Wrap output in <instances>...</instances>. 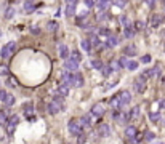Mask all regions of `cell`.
I'll list each match as a JSON object with an SVG mask.
<instances>
[{"label":"cell","mask_w":165,"mask_h":144,"mask_svg":"<svg viewBox=\"0 0 165 144\" xmlns=\"http://www.w3.org/2000/svg\"><path fill=\"white\" fill-rule=\"evenodd\" d=\"M84 85V77L79 72H72L69 74V78H67V87H74V88H80Z\"/></svg>","instance_id":"6da1fadb"},{"label":"cell","mask_w":165,"mask_h":144,"mask_svg":"<svg viewBox=\"0 0 165 144\" xmlns=\"http://www.w3.org/2000/svg\"><path fill=\"white\" fill-rule=\"evenodd\" d=\"M15 50H16V43L15 42H8L6 45H3L2 50H0V56H2V59H8V58L15 53Z\"/></svg>","instance_id":"7a4b0ae2"},{"label":"cell","mask_w":165,"mask_h":144,"mask_svg":"<svg viewBox=\"0 0 165 144\" xmlns=\"http://www.w3.org/2000/svg\"><path fill=\"white\" fill-rule=\"evenodd\" d=\"M67 128H69V133L74 136L80 135L82 131H84V128L80 126V123H79V119H72L69 120V123H67Z\"/></svg>","instance_id":"3957f363"},{"label":"cell","mask_w":165,"mask_h":144,"mask_svg":"<svg viewBox=\"0 0 165 144\" xmlns=\"http://www.w3.org/2000/svg\"><path fill=\"white\" fill-rule=\"evenodd\" d=\"M146 80H147V77L144 74H141L140 77H136L135 83H133L135 91H138V93H144V90H146Z\"/></svg>","instance_id":"277c9868"},{"label":"cell","mask_w":165,"mask_h":144,"mask_svg":"<svg viewBox=\"0 0 165 144\" xmlns=\"http://www.w3.org/2000/svg\"><path fill=\"white\" fill-rule=\"evenodd\" d=\"M18 122H19L18 115H10L8 117V120H6V133H8V135H13L15 126L18 125Z\"/></svg>","instance_id":"5b68a950"},{"label":"cell","mask_w":165,"mask_h":144,"mask_svg":"<svg viewBox=\"0 0 165 144\" xmlns=\"http://www.w3.org/2000/svg\"><path fill=\"white\" fill-rule=\"evenodd\" d=\"M96 133H98V136H101V138H108V136L111 135V126H109L108 123H101V125H98V128H96Z\"/></svg>","instance_id":"8992f818"},{"label":"cell","mask_w":165,"mask_h":144,"mask_svg":"<svg viewBox=\"0 0 165 144\" xmlns=\"http://www.w3.org/2000/svg\"><path fill=\"white\" fill-rule=\"evenodd\" d=\"M64 69H66V71H72V72H77V69H79V63L69 58V59L64 61Z\"/></svg>","instance_id":"52a82bcc"},{"label":"cell","mask_w":165,"mask_h":144,"mask_svg":"<svg viewBox=\"0 0 165 144\" xmlns=\"http://www.w3.org/2000/svg\"><path fill=\"white\" fill-rule=\"evenodd\" d=\"M90 115H96V117H101V115H104V107H103L101 102H98V104H95L93 107H91Z\"/></svg>","instance_id":"ba28073f"},{"label":"cell","mask_w":165,"mask_h":144,"mask_svg":"<svg viewBox=\"0 0 165 144\" xmlns=\"http://www.w3.org/2000/svg\"><path fill=\"white\" fill-rule=\"evenodd\" d=\"M109 106H111L114 111H119L120 107H123V104L120 102V98H119V95H115V96H112L111 98V101H109Z\"/></svg>","instance_id":"9c48e42d"},{"label":"cell","mask_w":165,"mask_h":144,"mask_svg":"<svg viewBox=\"0 0 165 144\" xmlns=\"http://www.w3.org/2000/svg\"><path fill=\"white\" fill-rule=\"evenodd\" d=\"M80 47H82V50L85 51V53H88V54H93L95 51H93V47H91V43H90V40L88 39H84L80 42Z\"/></svg>","instance_id":"30bf717a"},{"label":"cell","mask_w":165,"mask_h":144,"mask_svg":"<svg viewBox=\"0 0 165 144\" xmlns=\"http://www.w3.org/2000/svg\"><path fill=\"white\" fill-rule=\"evenodd\" d=\"M138 50H136L135 45H127L123 47V56H136Z\"/></svg>","instance_id":"8fae6325"},{"label":"cell","mask_w":165,"mask_h":144,"mask_svg":"<svg viewBox=\"0 0 165 144\" xmlns=\"http://www.w3.org/2000/svg\"><path fill=\"white\" fill-rule=\"evenodd\" d=\"M47 111L50 115H56L58 112H59V106L56 104V102H48L47 104Z\"/></svg>","instance_id":"7c38bea8"},{"label":"cell","mask_w":165,"mask_h":144,"mask_svg":"<svg viewBox=\"0 0 165 144\" xmlns=\"http://www.w3.org/2000/svg\"><path fill=\"white\" fill-rule=\"evenodd\" d=\"M58 54H59V58H63V59H67V56H69V50H67V47L64 45V43H61V45L58 47Z\"/></svg>","instance_id":"4fadbf2b"},{"label":"cell","mask_w":165,"mask_h":144,"mask_svg":"<svg viewBox=\"0 0 165 144\" xmlns=\"http://www.w3.org/2000/svg\"><path fill=\"white\" fill-rule=\"evenodd\" d=\"M109 3H111V0H96L95 5H96V8H98L99 11H106V8L109 6Z\"/></svg>","instance_id":"5bb4252c"},{"label":"cell","mask_w":165,"mask_h":144,"mask_svg":"<svg viewBox=\"0 0 165 144\" xmlns=\"http://www.w3.org/2000/svg\"><path fill=\"white\" fill-rule=\"evenodd\" d=\"M136 34V30L133 29V26L130 27H123V39H133Z\"/></svg>","instance_id":"9a60e30c"},{"label":"cell","mask_w":165,"mask_h":144,"mask_svg":"<svg viewBox=\"0 0 165 144\" xmlns=\"http://www.w3.org/2000/svg\"><path fill=\"white\" fill-rule=\"evenodd\" d=\"M119 98H120V102H122V104H128L130 99H132V96H130V93L127 90H123V91L119 93Z\"/></svg>","instance_id":"2e32d148"},{"label":"cell","mask_w":165,"mask_h":144,"mask_svg":"<svg viewBox=\"0 0 165 144\" xmlns=\"http://www.w3.org/2000/svg\"><path fill=\"white\" fill-rule=\"evenodd\" d=\"M106 40H108V43H106L108 47H115V45H119V42H120V39H119V37L111 35V34H109V35L106 37Z\"/></svg>","instance_id":"e0dca14e"},{"label":"cell","mask_w":165,"mask_h":144,"mask_svg":"<svg viewBox=\"0 0 165 144\" xmlns=\"http://www.w3.org/2000/svg\"><path fill=\"white\" fill-rule=\"evenodd\" d=\"M53 102H56L59 106V109H64V96H61L59 93H55V98H53Z\"/></svg>","instance_id":"ac0fdd59"},{"label":"cell","mask_w":165,"mask_h":144,"mask_svg":"<svg viewBox=\"0 0 165 144\" xmlns=\"http://www.w3.org/2000/svg\"><path fill=\"white\" fill-rule=\"evenodd\" d=\"M3 104H5L6 107H11V106L15 104V96L10 95V93H6L5 95V99H3Z\"/></svg>","instance_id":"d6986e66"},{"label":"cell","mask_w":165,"mask_h":144,"mask_svg":"<svg viewBox=\"0 0 165 144\" xmlns=\"http://www.w3.org/2000/svg\"><path fill=\"white\" fill-rule=\"evenodd\" d=\"M135 135H136V128L133 125H128L125 128V136H127V138H133Z\"/></svg>","instance_id":"ffe728a7"},{"label":"cell","mask_w":165,"mask_h":144,"mask_svg":"<svg viewBox=\"0 0 165 144\" xmlns=\"http://www.w3.org/2000/svg\"><path fill=\"white\" fill-rule=\"evenodd\" d=\"M75 6H77V5L67 3V6H66V16H67V18H72V16H74V13H75Z\"/></svg>","instance_id":"44dd1931"},{"label":"cell","mask_w":165,"mask_h":144,"mask_svg":"<svg viewBox=\"0 0 165 144\" xmlns=\"http://www.w3.org/2000/svg\"><path fill=\"white\" fill-rule=\"evenodd\" d=\"M58 93H59L61 96H64V98H66V96L69 95V87H67V85H63V83H61V85H59V88H58Z\"/></svg>","instance_id":"7402d4cb"},{"label":"cell","mask_w":165,"mask_h":144,"mask_svg":"<svg viewBox=\"0 0 165 144\" xmlns=\"http://www.w3.org/2000/svg\"><path fill=\"white\" fill-rule=\"evenodd\" d=\"M34 10H35L34 2H24V11L26 13H34Z\"/></svg>","instance_id":"603a6c76"},{"label":"cell","mask_w":165,"mask_h":144,"mask_svg":"<svg viewBox=\"0 0 165 144\" xmlns=\"http://www.w3.org/2000/svg\"><path fill=\"white\" fill-rule=\"evenodd\" d=\"M8 117H10V112L6 111H0V125H3V123H6V120H8Z\"/></svg>","instance_id":"cb8c5ba5"},{"label":"cell","mask_w":165,"mask_h":144,"mask_svg":"<svg viewBox=\"0 0 165 144\" xmlns=\"http://www.w3.org/2000/svg\"><path fill=\"white\" fill-rule=\"evenodd\" d=\"M10 69H8V64H0V77H8Z\"/></svg>","instance_id":"d4e9b609"},{"label":"cell","mask_w":165,"mask_h":144,"mask_svg":"<svg viewBox=\"0 0 165 144\" xmlns=\"http://www.w3.org/2000/svg\"><path fill=\"white\" fill-rule=\"evenodd\" d=\"M67 78H69V74H67L66 71H61L59 72V82L63 85H67Z\"/></svg>","instance_id":"484cf974"},{"label":"cell","mask_w":165,"mask_h":144,"mask_svg":"<svg viewBox=\"0 0 165 144\" xmlns=\"http://www.w3.org/2000/svg\"><path fill=\"white\" fill-rule=\"evenodd\" d=\"M101 72H103V75H104V77H109V75H111V72H112V69H111V66H108V64H103Z\"/></svg>","instance_id":"4316f807"},{"label":"cell","mask_w":165,"mask_h":144,"mask_svg":"<svg viewBox=\"0 0 165 144\" xmlns=\"http://www.w3.org/2000/svg\"><path fill=\"white\" fill-rule=\"evenodd\" d=\"M159 23H160V16L159 15H152V18H151V26L159 27Z\"/></svg>","instance_id":"83f0119b"},{"label":"cell","mask_w":165,"mask_h":144,"mask_svg":"<svg viewBox=\"0 0 165 144\" xmlns=\"http://www.w3.org/2000/svg\"><path fill=\"white\" fill-rule=\"evenodd\" d=\"M115 120H117L119 123H127V122L130 120V117H128V114H119Z\"/></svg>","instance_id":"f1b7e54d"},{"label":"cell","mask_w":165,"mask_h":144,"mask_svg":"<svg viewBox=\"0 0 165 144\" xmlns=\"http://www.w3.org/2000/svg\"><path fill=\"white\" fill-rule=\"evenodd\" d=\"M154 138H156V135H154L152 131H144L143 133V139L144 141H152Z\"/></svg>","instance_id":"f546056e"},{"label":"cell","mask_w":165,"mask_h":144,"mask_svg":"<svg viewBox=\"0 0 165 144\" xmlns=\"http://www.w3.org/2000/svg\"><path fill=\"white\" fill-rule=\"evenodd\" d=\"M13 16H15V8H13V6H8V8L5 10V18L6 19H11Z\"/></svg>","instance_id":"4dcf8cb0"},{"label":"cell","mask_w":165,"mask_h":144,"mask_svg":"<svg viewBox=\"0 0 165 144\" xmlns=\"http://www.w3.org/2000/svg\"><path fill=\"white\" fill-rule=\"evenodd\" d=\"M138 115H140V107H138V106H136V107H133L132 111H130L128 117H130V119H136V117H138Z\"/></svg>","instance_id":"1f68e13d"},{"label":"cell","mask_w":165,"mask_h":144,"mask_svg":"<svg viewBox=\"0 0 165 144\" xmlns=\"http://www.w3.org/2000/svg\"><path fill=\"white\" fill-rule=\"evenodd\" d=\"M127 69L128 71H136L138 69V63H136V61H128V63H127Z\"/></svg>","instance_id":"d6a6232c"},{"label":"cell","mask_w":165,"mask_h":144,"mask_svg":"<svg viewBox=\"0 0 165 144\" xmlns=\"http://www.w3.org/2000/svg\"><path fill=\"white\" fill-rule=\"evenodd\" d=\"M71 59L77 61V63H80V59H82L80 53H79V51H74V50H72V51H71Z\"/></svg>","instance_id":"836d02e7"},{"label":"cell","mask_w":165,"mask_h":144,"mask_svg":"<svg viewBox=\"0 0 165 144\" xmlns=\"http://www.w3.org/2000/svg\"><path fill=\"white\" fill-rule=\"evenodd\" d=\"M91 67H93V69H101L103 67V61L101 59H93L91 61Z\"/></svg>","instance_id":"e575fe53"},{"label":"cell","mask_w":165,"mask_h":144,"mask_svg":"<svg viewBox=\"0 0 165 144\" xmlns=\"http://www.w3.org/2000/svg\"><path fill=\"white\" fill-rule=\"evenodd\" d=\"M120 21H122V26H123V27H130V26H132V23H130L128 16H125V15L120 18Z\"/></svg>","instance_id":"d590c367"},{"label":"cell","mask_w":165,"mask_h":144,"mask_svg":"<svg viewBox=\"0 0 165 144\" xmlns=\"http://www.w3.org/2000/svg\"><path fill=\"white\" fill-rule=\"evenodd\" d=\"M96 19H98V21H106V19H108V13L106 11H99L98 15H96Z\"/></svg>","instance_id":"8d00e7d4"},{"label":"cell","mask_w":165,"mask_h":144,"mask_svg":"<svg viewBox=\"0 0 165 144\" xmlns=\"http://www.w3.org/2000/svg\"><path fill=\"white\" fill-rule=\"evenodd\" d=\"M133 29H135V30H143L144 29V23L138 19V21L135 23V26H133Z\"/></svg>","instance_id":"74e56055"},{"label":"cell","mask_w":165,"mask_h":144,"mask_svg":"<svg viewBox=\"0 0 165 144\" xmlns=\"http://www.w3.org/2000/svg\"><path fill=\"white\" fill-rule=\"evenodd\" d=\"M85 141H87V136L84 135V131H82L80 135H77V144H84Z\"/></svg>","instance_id":"f35d334b"},{"label":"cell","mask_w":165,"mask_h":144,"mask_svg":"<svg viewBox=\"0 0 165 144\" xmlns=\"http://www.w3.org/2000/svg\"><path fill=\"white\" fill-rule=\"evenodd\" d=\"M127 63H128V61H127V56H122V58L117 61L119 67H127Z\"/></svg>","instance_id":"ab89813d"},{"label":"cell","mask_w":165,"mask_h":144,"mask_svg":"<svg viewBox=\"0 0 165 144\" xmlns=\"http://www.w3.org/2000/svg\"><path fill=\"white\" fill-rule=\"evenodd\" d=\"M159 119H160V115H159V114H156V112L149 114V120H151V122H154V123H156V122H159Z\"/></svg>","instance_id":"60d3db41"},{"label":"cell","mask_w":165,"mask_h":144,"mask_svg":"<svg viewBox=\"0 0 165 144\" xmlns=\"http://www.w3.org/2000/svg\"><path fill=\"white\" fill-rule=\"evenodd\" d=\"M111 2H114V5L120 6V8H123V6L127 5V0H111Z\"/></svg>","instance_id":"b9f144b4"},{"label":"cell","mask_w":165,"mask_h":144,"mask_svg":"<svg viewBox=\"0 0 165 144\" xmlns=\"http://www.w3.org/2000/svg\"><path fill=\"white\" fill-rule=\"evenodd\" d=\"M47 29H48V30H55V29H56V23H55V21H51V23H48V26H47Z\"/></svg>","instance_id":"7bdbcfd3"},{"label":"cell","mask_w":165,"mask_h":144,"mask_svg":"<svg viewBox=\"0 0 165 144\" xmlns=\"http://www.w3.org/2000/svg\"><path fill=\"white\" fill-rule=\"evenodd\" d=\"M141 63H144V64L151 63V56H149V54H144V56L141 58Z\"/></svg>","instance_id":"ee69618b"},{"label":"cell","mask_w":165,"mask_h":144,"mask_svg":"<svg viewBox=\"0 0 165 144\" xmlns=\"http://www.w3.org/2000/svg\"><path fill=\"white\" fill-rule=\"evenodd\" d=\"M5 95H6L5 90H0V102H3V99H5Z\"/></svg>","instance_id":"f6af8a7d"},{"label":"cell","mask_w":165,"mask_h":144,"mask_svg":"<svg viewBox=\"0 0 165 144\" xmlns=\"http://www.w3.org/2000/svg\"><path fill=\"white\" fill-rule=\"evenodd\" d=\"M85 5H87L88 8H91V6L95 5V2H93V0H85Z\"/></svg>","instance_id":"bcb514c9"},{"label":"cell","mask_w":165,"mask_h":144,"mask_svg":"<svg viewBox=\"0 0 165 144\" xmlns=\"http://www.w3.org/2000/svg\"><path fill=\"white\" fill-rule=\"evenodd\" d=\"M146 5H149L151 8H152V6H154V0H146Z\"/></svg>","instance_id":"7dc6e473"},{"label":"cell","mask_w":165,"mask_h":144,"mask_svg":"<svg viewBox=\"0 0 165 144\" xmlns=\"http://www.w3.org/2000/svg\"><path fill=\"white\" fill-rule=\"evenodd\" d=\"M160 107L165 109V99H162V101H160Z\"/></svg>","instance_id":"c3c4849f"},{"label":"cell","mask_w":165,"mask_h":144,"mask_svg":"<svg viewBox=\"0 0 165 144\" xmlns=\"http://www.w3.org/2000/svg\"><path fill=\"white\" fill-rule=\"evenodd\" d=\"M24 2H34V0H24Z\"/></svg>","instance_id":"681fc988"},{"label":"cell","mask_w":165,"mask_h":144,"mask_svg":"<svg viewBox=\"0 0 165 144\" xmlns=\"http://www.w3.org/2000/svg\"><path fill=\"white\" fill-rule=\"evenodd\" d=\"M0 37H2V30H0Z\"/></svg>","instance_id":"f907efd6"}]
</instances>
